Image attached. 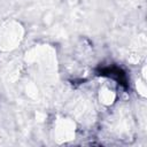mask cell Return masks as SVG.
<instances>
[{
	"label": "cell",
	"mask_w": 147,
	"mask_h": 147,
	"mask_svg": "<svg viewBox=\"0 0 147 147\" xmlns=\"http://www.w3.org/2000/svg\"><path fill=\"white\" fill-rule=\"evenodd\" d=\"M75 123L69 118H60L55 122L54 139L57 142H67L75 138Z\"/></svg>",
	"instance_id": "2"
},
{
	"label": "cell",
	"mask_w": 147,
	"mask_h": 147,
	"mask_svg": "<svg viewBox=\"0 0 147 147\" xmlns=\"http://www.w3.org/2000/svg\"><path fill=\"white\" fill-rule=\"evenodd\" d=\"M23 36L22 26L16 22H7L0 29V47L2 49H13L20 45Z\"/></svg>",
	"instance_id": "1"
},
{
	"label": "cell",
	"mask_w": 147,
	"mask_h": 147,
	"mask_svg": "<svg viewBox=\"0 0 147 147\" xmlns=\"http://www.w3.org/2000/svg\"><path fill=\"white\" fill-rule=\"evenodd\" d=\"M137 90L142 96L146 95V85L144 82H137Z\"/></svg>",
	"instance_id": "4"
},
{
	"label": "cell",
	"mask_w": 147,
	"mask_h": 147,
	"mask_svg": "<svg viewBox=\"0 0 147 147\" xmlns=\"http://www.w3.org/2000/svg\"><path fill=\"white\" fill-rule=\"evenodd\" d=\"M98 98H99V101L108 107V106H111L115 100H116V92L114 91V88H111L110 86L108 85H103L100 87L99 90V93H98Z\"/></svg>",
	"instance_id": "3"
}]
</instances>
